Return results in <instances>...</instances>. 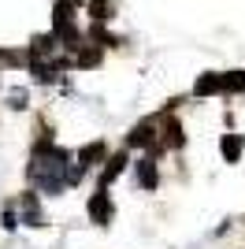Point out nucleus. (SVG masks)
<instances>
[{"label": "nucleus", "instance_id": "1", "mask_svg": "<svg viewBox=\"0 0 245 249\" xmlns=\"http://www.w3.org/2000/svg\"><path fill=\"white\" fill-rule=\"evenodd\" d=\"M89 219H93V223H101V227L112 223V197H108V186H101L89 197Z\"/></svg>", "mask_w": 245, "mask_h": 249}, {"label": "nucleus", "instance_id": "2", "mask_svg": "<svg viewBox=\"0 0 245 249\" xmlns=\"http://www.w3.org/2000/svg\"><path fill=\"white\" fill-rule=\"evenodd\" d=\"M134 175H138V186L141 190H156L160 186V171H156V156H141L134 164Z\"/></svg>", "mask_w": 245, "mask_h": 249}, {"label": "nucleus", "instance_id": "3", "mask_svg": "<svg viewBox=\"0 0 245 249\" xmlns=\"http://www.w3.org/2000/svg\"><path fill=\"white\" fill-rule=\"evenodd\" d=\"M104 156H108V149H104V142H89V145H82L78 149V167L82 171H89V167H97V164H104Z\"/></svg>", "mask_w": 245, "mask_h": 249}, {"label": "nucleus", "instance_id": "4", "mask_svg": "<svg viewBox=\"0 0 245 249\" xmlns=\"http://www.w3.org/2000/svg\"><path fill=\"white\" fill-rule=\"evenodd\" d=\"M215 93H223V74L204 71L201 78L193 82V97H215Z\"/></svg>", "mask_w": 245, "mask_h": 249}, {"label": "nucleus", "instance_id": "5", "mask_svg": "<svg viewBox=\"0 0 245 249\" xmlns=\"http://www.w3.org/2000/svg\"><path fill=\"white\" fill-rule=\"evenodd\" d=\"M242 149H245V134H223V142H219V153H223L227 164H238Z\"/></svg>", "mask_w": 245, "mask_h": 249}, {"label": "nucleus", "instance_id": "6", "mask_svg": "<svg viewBox=\"0 0 245 249\" xmlns=\"http://www.w3.org/2000/svg\"><path fill=\"white\" fill-rule=\"evenodd\" d=\"M182 142H186L182 123H178V119H167V126H163V142H160V145H163V149H178Z\"/></svg>", "mask_w": 245, "mask_h": 249}, {"label": "nucleus", "instance_id": "7", "mask_svg": "<svg viewBox=\"0 0 245 249\" xmlns=\"http://www.w3.org/2000/svg\"><path fill=\"white\" fill-rule=\"evenodd\" d=\"M22 205H26V208H22V223H26V227H41V223H45V212L34 205V194H26Z\"/></svg>", "mask_w": 245, "mask_h": 249}, {"label": "nucleus", "instance_id": "8", "mask_svg": "<svg viewBox=\"0 0 245 249\" xmlns=\"http://www.w3.org/2000/svg\"><path fill=\"white\" fill-rule=\"evenodd\" d=\"M223 93H227V97L245 93V71H227V74H223Z\"/></svg>", "mask_w": 245, "mask_h": 249}, {"label": "nucleus", "instance_id": "9", "mask_svg": "<svg viewBox=\"0 0 245 249\" xmlns=\"http://www.w3.org/2000/svg\"><path fill=\"white\" fill-rule=\"evenodd\" d=\"M122 167H126V153H115L112 160H108V167H104V171H101V186H108V182H112V178L119 175Z\"/></svg>", "mask_w": 245, "mask_h": 249}, {"label": "nucleus", "instance_id": "10", "mask_svg": "<svg viewBox=\"0 0 245 249\" xmlns=\"http://www.w3.org/2000/svg\"><path fill=\"white\" fill-rule=\"evenodd\" d=\"M89 15H93V22H108L112 19V4L108 0H89Z\"/></svg>", "mask_w": 245, "mask_h": 249}, {"label": "nucleus", "instance_id": "11", "mask_svg": "<svg viewBox=\"0 0 245 249\" xmlns=\"http://www.w3.org/2000/svg\"><path fill=\"white\" fill-rule=\"evenodd\" d=\"M74 63H78V67H97V63H101V49H86V45H82Z\"/></svg>", "mask_w": 245, "mask_h": 249}, {"label": "nucleus", "instance_id": "12", "mask_svg": "<svg viewBox=\"0 0 245 249\" xmlns=\"http://www.w3.org/2000/svg\"><path fill=\"white\" fill-rule=\"evenodd\" d=\"M8 101H11V108H15V112H22V108H26V89H11Z\"/></svg>", "mask_w": 245, "mask_h": 249}, {"label": "nucleus", "instance_id": "13", "mask_svg": "<svg viewBox=\"0 0 245 249\" xmlns=\"http://www.w3.org/2000/svg\"><path fill=\"white\" fill-rule=\"evenodd\" d=\"M0 223H4V231H15V227H19V219H15V212H11V208H4Z\"/></svg>", "mask_w": 245, "mask_h": 249}]
</instances>
